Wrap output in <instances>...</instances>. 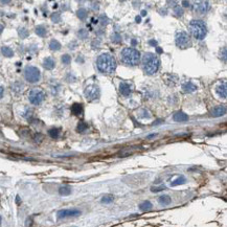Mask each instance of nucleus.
Returning a JSON list of instances; mask_svg holds the SVG:
<instances>
[{
  "label": "nucleus",
  "mask_w": 227,
  "mask_h": 227,
  "mask_svg": "<svg viewBox=\"0 0 227 227\" xmlns=\"http://www.w3.org/2000/svg\"><path fill=\"white\" fill-rule=\"evenodd\" d=\"M174 13L176 14V16H177V17H181L183 15V9H182V7H180V6H175Z\"/></svg>",
  "instance_id": "obj_33"
},
{
  "label": "nucleus",
  "mask_w": 227,
  "mask_h": 227,
  "mask_svg": "<svg viewBox=\"0 0 227 227\" xmlns=\"http://www.w3.org/2000/svg\"><path fill=\"white\" fill-rule=\"evenodd\" d=\"M139 208H140V210H141L142 211L150 210L152 208V203L150 202V201H144V202H142V203L139 205Z\"/></svg>",
  "instance_id": "obj_22"
},
{
  "label": "nucleus",
  "mask_w": 227,
  "mask_h": 227,
  "mask_svg": "<svg viewBox=\"0 0 227 227\" xmlns=\"http://www.w3.org/2000/svg\"><path fill=\"white\" fill-rule=\"evenodd\" d=\"M114 200V197L112 195H105L102 198V202L103 203H111Z\"/></svg>",
  "instance_id": "obj_29"
},
{
  "label": "nucleus",
  "mask_w": 227,
  "mask_h": 227,
  "mask_svg": "<svg viewBox=\"0 0 227 227\" xmlns=\"http://www.w3.org/2000/svg\"><path fill=\"white\" fill-rule=\"evenodd\" d=\"M112 42L114 43H121V36L118 34V33H115V34L112 35Z\"/></svg>",
  "instance_id": "obj_31"
},
{
  "label": "nucleus",
  "mask_w": 227,
  "mask_h": 227,
  "mask_svg": "<svg viewBox=\"0 0 227 227\" xmlns=\"http://www.w3.org/2000/svg\"><path fill=\"white\" fill-rule=\"evenodd\" d=\"M185 181H187V179H185L184 176H180V177H178L175 181H173V182L171 183V185H172V187H177V185L185 183Z\"/></svg>",
  "instance_id": "obj_23"
},
{
  "label": "nucleus",
  "mask_w": 227,
  "mask_h": 227,
  "mask_svg": "<svg viewBox=\"0 0 227 227\" xmlns=\"http://www.w3.org/2000/svg\"><path fill=\"white\" fill-rule=\"evenodd\" d=\"M52 20L55 23H59V22L61 21V16L59 13H53V14L52 15Z\"/></svg>",
  "instance_id": "obj_32"
},
{
  "label": "nucleus",
  "mask_w": 227,
  "mask_h": 227,
  "mask_svg": "<svg viewBox=\"0 0 227 227\" xmlns=\"http://www.w3.org/2000/svg\"><path fill=\"white\" fill-rule=\"evenodd\" d=\"M160 66V61L155 53L146 52L142 57V68L144 71L149 75L156 73Z\"/></svg>",
  "instance_id": "obj_2"
},
{
  "label": "nucleus",
  "mask_w": 227,
  "mask_h": 227,
  "mask_svg": "<svg viewBox=\"0 0 227 227\" xmlns=\"http://www.w3.org/2000/svg\"><path fill=\"white\" fill-rule=\"evenodd\" d=\"M76 16L79 17V19L85 20L86 17H87V11H86L85 9H80L78 12H76Z\"/></svg>",
  "instance_id": "obj_26"
},
{
  "label": "nucleus",
  "mask_w": 227,
  "mask_h": 227,
  "mask_svg": "<svg viewBox=\"0 0 227 227\" xmlns=\"http://www.w3.org/2000/svg\"><path fill=\"white\" fill-rule=\"evenodd\" d=\"M71 113L73 115H81L83 113V106L81 104H73L71 106Z\"/></svg>",
  "instance_id": "obj_17"
},
{
  "label": "nucleus",
  "mask_w": 227,
  "mask_h": 227,
  "mask_svg": "<svg viewBox=\"0 0 227 227\" xmlns=\"http://www.w3.org/2000/svg\"><path fill=\"white\" fill-rule=\"evenodd\" d=\"M217 93L219 94V96L222 98H226L227 96V85L226 83H223L221 85H219L217 87Z\"/></svg>",
  "instance_id": "obj_15"
},
{
  "label": "nucleus",
  "mask_w": 227,
  "mask_h": 227,
  "mask_svg": "<svg viewBox=\"0 0 227 227\" xmlns=\"http://www.w3.org/2000/svg\"><path fill=\"white\" fill-rule=\"evenodd\" d=\"M84 94H85L86 98H87L88 101L92 102V101H96V99L99 98L101 91H99V88L96 85H90L85 89Z\"/></svg>",
  "instance_id": "obj_8"
},
{
  "label": "nucleus",
  "mask_w": 227,
  "mask_h": 227,
  "mask_svg": "<svg viewBox=\"0 0 227 227\" xmlns=\"http://www.w3.org/2000/svg\"><path fill=\"white\" fill-rule=\"evenodd\" d=\"M149 43H150L151 45H154V46H155V45H157V42H156V41H154V40H151Z\"/></svg>",
  "instance_id": "obj_39"
},
{
  "label": "nucleus",
  "mask_w": 227,
  "mask_h": 227,
  "mask_svg": "<svg viewBox=\"0 0 227 227\" xmlns=\"http://www.w3.org/2000/svg\"><path fill=\"white\" fill-rule=\"evenodd\" d=\"M164 187H152L151 188V190L152 192H160V190H164Z\"/></svg>",
  "instance_id": "obj_36"
},
{
  "label": "nucleus",
  "mask_w": 227,
  "mask_h": 227,
  "mask_svg": "<svg viewBox=\"0 0 227 227\" xmlns=\"http://www.w3.org/2000/svg\"><path fill=\"white\" fill-rule=\"evenodd\" d=\"M99 22L102 23V25H107L109 22V20L105 15H101V16H99Z\"/></svg>",
  "instance_id": "obj_34"
},
{
  "label": "nucleus",
  "mask_w": 227,
  "mask_h": 227,
  "mask_svg": "<svg viewBox=\"0 0 227 227\" xmlns=\"http://www.w3.org/2000/svg\"><path fill=\"white\" fill-rule=\"evenodd\" d=\"M158 201H159L160 204H163V205H169V204L171 203V198L170 196L167 195H163L161 196V197H159V199H158Z\"/></svg>",
  "instance_id": "obj_21"
},
{
  "label": "nucleus",
  "mask_w": 227,
  "mask_h": 227,
  "mask_svg": "<svg viewBox=\"0 0 227 227\" xmlns=\"http://www.w3.org/2000/svg\"><path fill=\"white\" fill-rule=\"evenodd\" d=\"M96 66L103 73H113L116 69V61L110 53H103L98 58Z\"/></svg>",
  "instance_id": "obj_1"
},
{
  "label": "nucleus",
  "mask_w": 227,
  "mask_h": 227,
  "mask_svg": "<svg viewBox=\"0 0 227 227\" xmlns=\"http://www.w3.org/2000/svg\"><path fill=\"white\" fill-rule=\"evenodd\" d=\"M2 30H3V25H1L0 24V34L2 33Z\"/></svg>",
  "instance_id": "obj_41"
},
{
  "label": "nucleus",
  "mask_w": 227,
  "mask_h": 227,
  "mask_svg": "<svg viewBox=\"0 0 227 227\" xmlns=\"http://www.w3.org/2000/svg\"><path fill=\"white\" fill-rule=\"evenodd\" d=\"M62 62H63V64H65V65H68L69 63L71 62V58H70V56H68V55H64L62 57Z\"/></svg>",
  "instance_id": "obj_35"
},
{
  "label": "nucleus",
  "mask_w": 227,
  "mask_h": 227,
  "mask_svg": "<svg viewBox=\"0 0 227 227\" xmlns=\"http://www.w3.org/2000/svg\"><path fill=\"white\" fill-rule=\"evenodd\" d=\"M173 118H174L175 121H178V122H182V121H188L187 114H185L184 112H182V111L176 112V113L174 114V116H173Z\"/></svg>",
  "instance_id": "obj_13"
},
{
  "label": "nucleus",
  "mask_w": 227,
  "mask_h": 227,
  "mask_svg": "<svg viewBox=\"0 0 227 227\" xmlns=\"http://www.w3.org/2000/svg\"><path fill=\"white\" fill-rule=\"evenodd\" d=\"M78 36L80 37V39L82 40H85L86 38L88 37V32L86 29H80L78 33Z\"/></svg>",
  "instance_id": "obj_30"
},
{
  "label": "nucleus",
  "mask_w": 227,
  "mask_h": 227,
  "mask_svg": "<svg viewBox=\"0 0 227 227\" xmlns=\"http://www.w3.org/2000/svg\"><path fill=\"white\" fill-rule=\"evenodd\" d=\"M182 89L184 92L187 93H192L194 91L197 90V86L195 85V84H193L192 82H187V83H184L182 85Z\"/></svg>",
  "instance_id": "obj_14"
},
{
  "label": "nucleus",
  "mask_w": 227,
  "mask_h": 227,
  "mask_svg": "<svg viewBox=\"0 0 227 227\" xmlns=\"http://www.w3.org/2000/svg\"><path fill=\"white\" fill-rule=\"evenodd\" d=\"M210 3L207 1H199L196 2L195 6H194V10H195L196 13L200 15L206 14L208 11H210Z\"/></svg>",
  "instance_id": "obj_9"
},
{
  "label": "nucleus",
  "mask_w": 227,
  "mask_h": 227,
  "mask_svg": "<svg viewBox=\"0 0 227 227\" xmlns=\"http://www.w3.org/2000/svg\"><path fill=\"white\" fill-rule=\"evenodd\" d=\"M146 15H147V12L146 11H142L141 12V16H146Z\"/></svg>",
  "instance_id": "obj_42"
},
{
  "label": "nucleus",
  "mask_w": 227,
  "mask_h": 227,
  "mask_svg": "<svg viewBox=\"0 0 227 227\" xmlns=\"http://www.w3.org/2000/svg\"><path fill=\"white\" fill-rule=\"evenodd\" d=\"M55 65H56L55 61H53V59L50 58V57L45 58L44 61H43V67H44L45 69H47V70L53 69V68H55Z\"/></svg>",
  "instance_id": "obj_16"
},
{
  "label": "nucleus",
  "mask_w": 227,
  "mask_h": 227,
  "mask_svg": "<svg viewBox=\"0 0 227 227\" xmlns=\"http://www.w3.org/2000/svg\"><path fill=\"white\" fill-rule=\"evenodd\" d=\"M18 34H19V36L22 38V39H24V38H26L27 36L29 35V33L26 29H23V27H22V29H18Z\"/></svg>",
  "instance_id": "obj_28"
},
{
  "label": "nucleus",
  "mask_w": 227,
  "mask_h": 227,
  "mask_svg": "<svg viewBox=\"0 0 227 227\" xmlns=\"http://www.w3.org/2000/svg\"><path fill=\"white\" fill-rule=\"evenodd\" d=\"M1 52H2V55L6 56V57H7V58H11V57L14 56V52H13V49H12V48H10V47H7V46L2 47L1 48Z\"/></svg>",
  "instance_id": "obj_20"
},
{
  "label": "nucleus",
  "mask_w": 227,
  "mask_h": 227,
  "mask_svg": "<svg viewBox=\"0 0 227 227\" xmlns=\"http://www.w3.org/2000/svg\"><path fill=\"white\" fill-rule=\"evenodd\" d=\"M188 30L197 40H203L207 34L206 25L202 20H192L188 25Z\"/></svg>",
  "instance_id": "obj_4"
},
{
  "label": "nucleus",
  "mask_w": 227,
  "mask_h": 227,
  "mask_svg": "<svg viewBox=\"0 0 227 227\" xmlns=\"http://www.w3.org/2000/svg\"><path fill=\"white\" fill-rule=\"evenodd\" d=\"M182 4H183V6H185V7L190 6V2L188 1H182Z\"/></svg>",
  "instance_id": "obj_37"
},
{
  "label": "nucleus",
  "mask_w": 227,
  "mask_h": 227,
  "mask_svg": "<svg viewBox=\"0 0 227 227\" xmlns=\"http://www.w3.org/2000/svg\"><path fill=\"white\" fill-rule=\"evenodd\" d=\"M24 76L29 83H37L40 81L41 72L35 66H27L24 70Z\"/></svg>",
  "instance_id": "obj_6"
},
{
  "label": "nucleus",
  "mask_w": 227,
  "mask_h": 227,
  "mask_svg": "<svg viewBox=\"0 0 227 227\" xmlns=\"http://www.w3.org/2000/svg\"><path fill=\"white\" fill-rule=\"evenodd\" d=\"M59 194L61 196H68L71 194V188L69 187H62L59 190Z\"/></svg>",
  "instance_id": "obj_24"
},
{
  "label": "nucleus",
  "mask_w": 227,
  "mask_h": 227,
  "mask_svg": "<svg viewBox=\"0 0 227 227\" xmlns=\"http://www.w3.org/2000/svg\"><path fill=\"white\" fill-rule=\"evenodd\" d=\"M81 211L75 208L72 210H62L58 211V218L59 219H64V218H69V217H76L80 216Z\"/></svg>",
  "instance_id": "obj_10"
},
{
  "label": "nucleus",
  "mask_w": 227,
  "mask_h": 227,
  "mask_svg": "<svg viewBox=\"0 0 227 227\" xmlns=\"http://www.w3.org/2000/svg\"><path fill=\"white\" fill-rule=\"evenodd\" d=\"M157 52H161V49H160L159 47H157Z\"/></svg>",
  "instance_id": "obj_43"
},
{
  "label": "nucleus",
  "mask_w": 227,
  "mask_h": 227,
  "mask_svg": "<svg viewBox=\"0 0 227 227\" xmlns=\"http://www.w3.org/2000/svg\"><path fill=\"white\" fill-rule=\"evenodd\" d=\"M35 30H36V34L38 36H40V37H45V36L47 35V29H45V26H43V25L37 26Z\"/></svg>",
  "instance_id": "obj_18"
},
{
  "label": "nucleus",
  "mask_w": 227,
  "mask_h": 227,
  "mask_svg": "<svg viewBox=\"0 0 227 227\" xmlns=\"http://www.w3.org/2000/svg\"><path fill=\"white\" fill-rule=\"evenodd\" d=\"M88 129V125L85 124L84 121H80L78 125V128H76V130H78V132H80V133H83L84 131H86V130Z\"/></svg>",
  "instance_id": "obj_27"
},
{
  "label": "nucleus",
  "mask_w": 227,
  "mask_h": 227,
  "mask_svg": "<svg viewBox=\"0 0 227 227\" xmlns=\"http://www.w3.org/2000/svg\"><path fill=\"white\" fill-rule=\"evenodd\" d=\"M49 48L53 52H57V50H60L61 49V44L60 42L57 40H52L49 42Z\"/></svg>",
  "instance_id": "obj_19"
},
{
  "label": "nucleus",
  "mask_w": 227,
  "mask_h": 227,
  "mask_svg": "<svg viewBox=\"0 0 227 227\" xmlns=\"http://www.w3.org/2000/svg\"><path fill=\"white\" fill-rule=\"evenodd\" d=\"M211 116L213 117H220L226 114V107L225 106H217L211 110L210 112Z\"/></svg>",
  "instance_id": "obj_11"
},
{
  "label": "nucleus",
  "mask_w": 227,
  "mask_h": 227,
  "mask_svg": "<svg viewBox=\"0 0 227 227\" xmlns=\"http://www.w3.org/2000/svg\"><path fill=\"white\" fill-rule=\"evenodd\" d=\"M135 20H136L137 22H140V21H141V18H140L139 16H137L136 18H135Z\"/></svg>",
  "instance_id": "obj_40"
},
{
  "label": "nucleus",
  "mask_w": 227,
  "mask_h": 227,
  "mask_svg": "<svg viewBox=\"0 0 227 227\" xmlns=\"http://www.w3.org/2000/svg\"><path fill=\"white\" fill-rule=\"evenodd\" d=\"M175 40H176V45L179 48H181V49H185V48L192 46V40H190V35L185 32L177 33Z\"/></svg>",
  "instance_id": "obj_5"
},
{
  "label": "nucleus",
  "mask_w": 227,
  "mask_h": 227,
  "mask_svg": "<svg viewBox=\"0 0 227 227\" xmlns=\"http://www.w3.org/2000/svg\"><path fill=\"white\" fill-rule=\"evenodd\" d=\"M121 60L126 65L135 66L138 64L140 61V52L132 47L124 48L121 52Z\"/></svg>",
  "instance_id": "obj_3"
},
{
  "label": "nucleus",
  "mask_w": 227,
  "mask_h": 227,
  "mask_svg": "<svg viewBox=\"0 0 227 227\" xmlns=\"http://www.w3.org/2000/svg\"><path fill=\"white\" fill-rule=\"evenodd\" d=\"M48 134H49V136L52 137V138H58L59 135H60V129L58 128H52L50 129L49 131H48Z\"/></svg>",
  "instance_id": "obj_25"
},
{
  "label": "nucleus",
  "mask_w": 227,
  "mask_h": 227,
  "mask_svg": "<svg viewBox=\"0 0 227 227\" xmlns=\"http://www.w3.org/2000/svg\"><path fill=\"white\" fill-rule=\"evenodd\" d=\"M119 91L124 96H129L132 92V88L128 83L122 82V83L119 84Z\"/></svg>",
  "instance_id": "obj_12"
},
{
  "label": "nucleus",
  "mask_w": 227,
  "mask_h": 227,
  "mask_svg": "<svg viewBox=\"0 0 227 227\" xmlns=\"http://www.w3.org/2000/svg\"><path fill=\"white\" fill-rule=\"evenodd\" d=\"M3 91H4V89L2 88L1 86H0V98H1L2 96H3Z\"/></svg>",
  "instance_id": "obj_38"
},
{
  "label": "nucleus",
  "mask_w": 227,
  "mask_h": 227,
  "mask_svg": "<svg viewBox=\"0 0 227 227\" xmlns=\"http://www.w3.org/2000/svg\"><path fill=\"white\" fill-rule=\"evenodd\" d=\"M45 98V93L40 88H34L29 94V99L33 105H40Z\"/></svg>",
  "instance_id": "obj_7"
}]
</instances>
